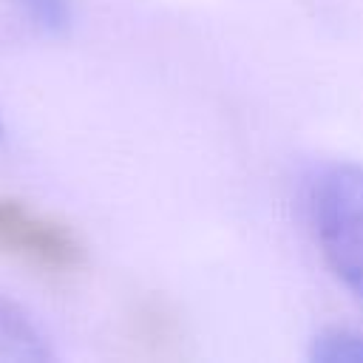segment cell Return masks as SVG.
I'll return each instance as SVG.
<instances>
[{
    "label": "cell",
    "mask_w": 363,
    "mask_h": 363,
    "mask_svg": "<svg viewBox=\"0 0 363 363\" xmlns=\"http://www.w3.org/2000/svg\"><path fill=\"white\" fill-rule=\"evenodd\" d=\"M306 213L326 264L363 301V164H318L306 179Z\"/></svg>",
    "instance_id": "6da1fadb"
},
{
    "label": "cell",
    "mask_w": 363,
    "mask_h": 363,
    "mask_svg": "<svg viewBox=\"0 0 363 363\" xmlns=\"http://www.w3.org/2000/svg\"><path fill=\"white\" fill-rule=\"evenodd\" d=\"M51 357L40 323L17 301L0 295V363H45Z\"/></svg>",
    "instance_id": "7a4b0ae2"
},
{
    "label": "cell",
    "mask_w": 363,
    "mask_h": 363,
    "mask_svg": "<svg viewBox=\"0 0 363 363\" xmlns=\"http://www.w3.org/2000/svg\"><path fill=\"white\" fill-rule=\"evenodd\" d=\"M309 357L315 363H363V332L349 326H326L312 337Z\"/></svg>",
    "instance_id": "3957f363"
},
{
    "label": "cell",
    "mask_w": 363,
    "mask_h": 363,
    "mask_svg": "<svg viewBox=\"0 0 363 363\" xmlns=\"http://www.w3.org/2000/svg\"><path fill=\"white\" fill-rule=\"evenodd\" d=\"M23 14L45 28H62L68 23V0H9Z\"/></svg>",
    "instance_id": "277c9868"
}]
</instances>
